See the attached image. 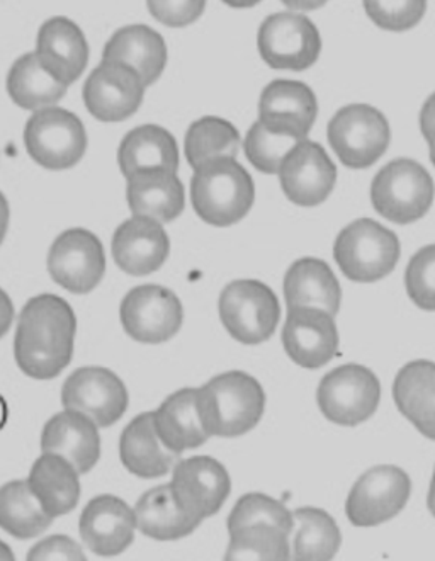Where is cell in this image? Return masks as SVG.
I'll return each instance as SVG.
<instances>
[{"label":"cell","instance_id":"obj_16","mask_svg":"<svg viewBox=\"0 0 435 561\" xmlns=\"http://www.w3.org/2000/svg\"><path fill=\"white\" fill-rule=\"evenodd\" d=\"M82 95L89 113L99 122H125L140 110L145 84L128 65L103 61L85 80Z\"/></svg>","mask_w":435,"mask_h":561},{"label":"cell","instance_id":"obj_41","mask_svg":"<svg viewBox=\"0 0 435 561\" xmlns=\"http://www.w3.org/2000/svg\"><path fill=\"white\" fill-rule=\"evenodd\" d=\"M367 15L371 18L373 23L387 31L410 30L416 26L424 18L427 4L421 0H412V2H364Z\"/></svg>","mask_w":435,"mask_h":561},{"label":"cell","instance_id":"obj_33","mask_svg":"<svg viewBox=\"0 0 435 561\" xmlns=\"http://www.w3.org/2000/svg\"><path fill=\"white\" fill-rule=\"evenodd\" d=\"M293 517L296 529L289 542V561H332L342 545L335 519L317 507L298 508Z\"/></svg>","mask_w":435,"mask_h":561},{"label":"cell","instance_id":"obj_19","mask_svg":"<svg viewBox=\"0 0 435 561\" xmlns=\"http://www.w3.org/2000/svg\"><path fill=\"white\" fill-rule=\"evenodd\" d=\"M83 545L99 557H116L135 541V511L116 495H98L83 507L79 520Z\"/></svg>","mask_w":435,"mask_h":561},{"label":"cell","instance_id":"obj_29","mask_svg":"<svg viewBox=\"0 0 435 561\" xmlns=\"http://www.w3.org/2000/svg\"><path fill=\"white\" fill-rule=\"evenodd\" d=\"M393 399L403 417L435 440V363L419 359L403 366L394 378Z\"/></svg>","mask_w":435,"mask_h":561},{"label":"cell","instance_id":"obj_12","mask_svg":"<svg viewBox=\"0 0 435 561\" xmlns=\"http://www.w3.org/2000/svg\"><path fill=\"white\" fill-rule=\"evenodd\" d=\"M123 329L133 341L163 344L171 341L184 322L178 295L159 285H144L126 293L119 308Z\"/></svg>","mask_w":435,"mask_h":561},{"label":"cell","instance_id":"obj_20","mask_svg":"<svg viewBox=\"0 0 435 561\" xmlns=\"http://www.w3.org/2000/svg\"><path fill=\"white\" fill-rule=\"evenodd\" d=\"M314 92L298 80H274L262 91L259 122L276 134L307 140L317 119Z\"/></svg>","mask_w":435,"mask_h":561},{"label":"cell","instance_id":"obj_3","mask_svg":"<svg viewBox=\"0 0 435 561\" xmlns=\"http://www.w3.org/2000/svg\"><path fill=\"white\" fill-rule=\"evenodd\" d=\"M191 199L197 217L213 227H230L247 217L255 199L254 179L230 157L194 169Z\"/></svg>","mask_w":435,"mask_h":561},{"label":"cell","instance_id":"obj_7","mask_svg":"<svg viewBox=\"0 0 435 561\" xmlns=\"http://www.w3.org/2000/svg\"><path fill=\"white\" fill-rule=\"evenodd\" d=\"M31 159L48 171H65L80 162L88 150V134L79 116L61 107L36 111L24 128Z\"/></svg>","mask_w":435,"mask_h":561},{"label":"cell","instance_id":"obj_35","mask_svg":"<svg viewBox=\"0 0 435 561\" xmlns=\"http://www.w3.org/2000/svg\"><path fill=\"white\" fill-rule=\"evenodd\" d=\"M54 519L43 511L27 480H12L0 486V527L18 539H31L51 526Z\"/></svg>","mask_w":435,"mask_h":561},{"label":"cell","instance_id":"obj_23","mask_svg":"<svg viewBox=\"0 0 435 561\" xmlns=\"http://www.w3.org/2000/svg\"><path fill=\"white\" fill-rule=\"evenodd\" d=\"M42 451L64 456L80 474L89 473L101 458L99 427L85 415L64 409L43 427Z\"/></svg>","mask_w":435,"mask_h":561},{"label":"cell","instance_id":"obj_34","mask_svg":"<svg viewBox=\"0 0 435 561\" xmlns=\"http://www.w3.org/2000/svg\"><path fill=\"white\" fill-rule=\"evenodd\" d=\"M67 89L43 69L35 51L18 58L8 76V92L14 104L35 113L54 107L65 98Z\"/></svg>","mask_w":435,"mask_h":561},{"label":"cell","instance_id":"obj_45","mask_svg":"<svg viewBox=\"0 0 435 561\" xmlns=\"http://www.w3.org/2000/svg\"><path fill=\"white\" fill-rule=\"evenodd\" d=\"M14 320V305L8 293L0 288V339L8 334Z\"/></svg>","mask_w":435,"mask_h":561},{"label":"cell","instance_id":"obj_43","mask_svg":"<svg viewBox=\"0 0 435 561\" xmlns=\"http://www.w3.org/2000/svg\"><path fill=\"white\" fill-rule=\"evenodd\" d=\"M205 2H148V11L160 23L171 27L187 26L199 20L205 12Z\"/></svg>","mask_w":435,"mask_h":561},{"label":"cell","instance_id":"obj_27","mask_svg":"<svg viewBox=\"0 0 435 561\" xmlns=\"http://www.w3.org/2000/svg\"><path fill=\"white\" fill-rule=\"evenodd\" d=\"M80 473L64 456L43 453L31 467L27 483L51 519L72 513L80 499Z\"/></svg>","mask_w":435,"mask_h":561},{"label":"cell","instance_id":"obj_6","mask_svg":"<svg viewBox=\"0 0 435 561\" xmlns=\"http://www.w3.org/2000/svg\"><path fill=\"white\" fill-rule=\"evenodd\" d=\"M218 310L228 334L245 345L270 341L281 319L277 296L257 279H237L225 286Z\"/></svg>","mask_w":435,"mask_h":561},{"label":"cell","instance_id":"obj_39","mask_svg":"<svg viewBox=\"0 0 435 561\" xmlns=\"http://www.w3.org/2000/svg\"><path fill=\"white\" fill-rule=\"evenodd\" d=\"M301 141L288 135L276 134L265 128L261 122H255L243 141L247 159L257 171L264 174H279L284 159L293 148Z\"/></svg>","mask_w":435,"mask_h":561},{"label":"cell","instance_id":"obj_28","mask_svg":"<svg viewBox=\"0 0 435 561\" xmlns=\"http://www.w3.org/2000/svg\"><path fill=\"white\" fill-rule=\"evenodd\" d=\"M284 298L288 308H318L335 317L341 310V285L327 262L299 259L284 276Z\"/></svg>","mask_w":435,"mask_h":561},{"label":"cell","instance_id":"obj_11","mask_svg":"<svg viewBox=\"0 0 435 561\" xmlns=\"http://www.w3.org/2000/svg\"><path fill=\"white\" fill-rule=\"evenodd\" d=\"M129 394L116 373L101 366L73 371L61 388V405L91 419L99 428L116 424L128 410Z\"/></svg>","mask_w":435,"mask_h":561},{"label":"cell","instance_id":"obj_5","mask_svg":"<svg viewBox=\"0 0 435 561\" xmlns=\"http://www.w3.org/2000/svg\"><path fill=\"white\" fill-rule=\"evenodd\" d=\"M435 186L421 163L398 159L376 174L371 202L382 218L407 225L421 220L434 203Z\"/></svg>","mask_w":435,"mask_h":561},{"label":"cell","instance_id":"obj_9","mask_svg":"<svg viewBox=\"0 0 435 561\" xmlns=\"http://www.w3.org/2000/svg\"><path fill=\"white\" fill-rule=\"evenodd\" d=\"M317 400L330 422L356 427L378 410L381 385L371 369L345 365L323 376L318 385Z\"/></svg>","mask_w":435,"mask_h":561},{"label":"cell","instance_id":"obj_15","mask_svg":"<svg viewBox=\"0 0 435 561\" xmlns=\"http://www.w3.org/2000/svg\"><path fill=\"white\" fill-rule=\"evenodd\" d=\"M169 485L179 507L199 523L220 513L231 492L227 468L211 456L181 459Z\"/></svg>","mask_w":435,"mask_h":561},{"label":"cell","instance_id":"obj_48","mask_svg":"<svg viewBox=\"0 0 435 561\" xmlns=\"http://www.w3.org/2000/svg\"><path fill=\"white\" fill-rule=\"evenodd\" d=\"M0 561H15L14 553L2 539H0Z\"/></svg>","mask_w":435,"mask_h":561},{"label":"cell","instance_id":"obj_31","mask_svg":"<svg viewBox=\"0 0 435 561\" xmlns=\"http://www.w3.org/2000/svg\"><path fill=\"white\" fill-rule=\"evenodd\" d=\"M118 163L126 179L137 172L153 169L178 172V141L174 135L162 126H138L123 138L118 150Z\"/></svg>","mask_w":435,"mask_h":561},{"label":"cell","instance_id":"obj_22","mask_svg":"<svg viewBox=\"0 0 435 561\" xmlns=\"http://www.w3.org/2000/svg\"><path fill=\"white\" fill-rule=\"evenodd\" d=\"M35 54L43 69L69 88L88 67V39L73 21L51 18L39 27Z\"/></svg>","mask_w":435,"mask_h":561},{"label":"cell","instance_id":"obj_37","mask_svg":"<svg viewBox=\"0 0 435 561\" xmlns=\"http://www.w3.org/2000/svg\"><path fill=\"white\" fill-rule=\"evenodd\" d=\"M289 536L271 526L230 533L225 561H289Z\"/></svg>","mask_w":435,"mask_h":561},{"label":"cell","instance_id":"obj_25","mask_svg":"<svg viewBox=\"0 0 435 561\" xmlns=\"http://www.w3.org/2000/svg\"><path fill=\"white\" fill-rule=\"evenodd\" d=\"M119 458L126 470L135 477H165L179 463V456L163 446L153 425L152 412L133 419L119 437Z\"/></svg>","mask_w":435,"mask_h":561},{"label":"cell","instance_id":"obj_47","mask_svg":"<svg viewBox=\"0 0 435 561\" xmlns=\"http://www.w3.org/2000/svg\"><path fill=\"white\" fill-rule=\"evenodd\" d=\"M427 505L432 516L435 517V471L434 477H432L431 489H428Z\"/></svg>","mask_w":435,"mask_h":561},{"label":"cell","instance_id":"obj_18","mask_svg":"<svg viewBox=\"0 0 435 561\" xmlns=\"http://www.w3.org/2000/svg\"><path fill=\"white\" fill-rule=\"evenodd\" d=\"M283 345L289 359L301 368H323L337 354V323L330 313L318 308H288Z\"/></svg>","mask_w":435,"mask_h":561},{"label":"cell","instance_id":"obj_1","mask_svg":"<svg viewBox=\"0 0 435 561\" xmlns=\"http://www.w3.org/2000/svg\"><path fill=\"white\" fill-rule=\"evenodd\" d=\"M76 332V311L61 296L31 298L15 327V363L30 378H57L72 360Z\"/></svg>","mask_w":435,"mask_h":561},{"label":"cell","instance_id":"obj_2","mask_svg":"<svg viewBox=\"0 0 435 561\" xmlns=\"http://www.w3.org/2000/svg\"><path fill=\"white\" fill-rule=\"evenodd\" d=\"M197 412L209 437H233L250 433L261 422L265 391L254 376L228 371L197 388Z\"/></svg>","mask_w":435,"mask_h":561},{"label":"cell","instance_id":"obj_49","mask_svg":"<svg viewBox=\"0 0 435 561\" xmlns=\"http://www.w3.org/2000/svg\"><path fill=\"white\" fill-rule=\"evenodd\" d=\"M435 471V470H434Z\"/></svg>","mask_w":435,"mask_h":561},{"label":"cell","instance_id":"obj_10","mask_svg":"<svg viewBox=\"0 0 435 561\" xmlns=\"http://www.w3.org/2000/svg\"><path fill=\"white\" fill-rule=\"evenodd\" d=\"M257 46L271 69L304 72L320 57L322 38L307 15L277 12L259 27Z\"/></svg>","mask_w":435,"mask_h":561},{"label":"cell","instance_id":"obj_30","mask_svg":"<svg viewBox=\"0 0 435 561\" xmlns=\"http://www.w3.org/2000/svg\"><path fill=\"white\" fill-rule=\"evenodd\" d=\"M196 394L197 388H182L167 397L162 405L152 412L160 440L174 455L199 448L209 439L201 424Z\"/></svg>","mask_w":435,"mask_h":561},{"label":"cell","instance_id":"obj_21","mask_svg":"<svg viewBox=\"0 0 435 561\" xmlns=\"http://www.w3.org/2000/svg\"><path fill=\"white\" fill-rule=\"evenodd\" d=\"M111 251L123 273L148 276L165 264L171 254V240L159 221L133 217L114 232Z\"/></svg>","mask_w":435,"mask_h":561},{"label":"cell","instance_id":"obj_17","mask_svg":"<svg viewBox=\"0 0 435 561\" xmlns=\"http://www.w3.org/2000/svg\"><path fill=\"white\" fill-rule=\"evenodd\" d=\"M281 187L289 202L305 208L322 205L337 181V168L317 141L293 148L279 169Z\"/></svg>","mask_w":435,"mask_h":561},{"label":"cell","instance_id":"obj_14","mask_svg":"<svg viewBox=\"0 0 435 561\" xmlns=\"http://www.w3.org/2000/svg\"><path fill=\"white\" fill-rule=\"evenodd\" d=\"M48 273L58 286L73 295L91 293L106 273L103 243L85 228H70L49 249Z\"/></svg>","mask_w":435,"mask_h":561},{"label":"cell","instance_id":"obj_46","mask_svg":"<svg viewBox=\"0 0 435 561\" xmlns=\"http://www.w3.org/2000/svg\"><path fill=\"white\" fill-rule=\"evenodd\" d=\"M9 217H11V211H9L8 199L4 194L0 193V245L4 242L5 233H8Z\"/></svg>","mask_w":435,"mask_h":561},{"label":"cell","instance_id":"obj_42","mask_svg":"<svg viewBox=\"0 0 435 561\" xmlns=\"http://www.w3.org/2000/svg\"><path fill=\"white\" fill-rule=\"evenodd\" d=\"M26 561H88V558L70 536L54 535L36 542Z\"/></svg>","mask_w":435,"mask_h":561},{"label":"cell","instance_id":"obj_24","mask_svg":"<svg viewBox=\"0 0 435 561\" xmlns=\"http://www.w3.org/2000/svg\"><path fill=\"white\" fill-rule=\"evenodd\" d=\"M126 202L133 217L150 218L160 225L171 224L184 211L186 191L178 172L153 169L128 178Z\"/></svg>","mask_w":435,"mask_h":561},{"label":"cell","instance_id":"obj_8","mask_svg":"<svg viewBox=\"0 0 435 561\" xmlns=\"http://www.w3.org/2000/svg\"><path fill=\"white\" fill-rule=\"evenodd\" d=\"M330 147L345 168L367 169L387 152L391 131L385 114L367 104L342 107L329 123Z\"/></svg>","mask_w":435,"mask_h":561},{"label":"cell","instance_id":"obj_38","mask_svg":"<svg viewBox=\"0 0 435 561\" xmlns=\"http://www.w3.org/2000/svg\"><path fill=\"white\" fill-rule=\"evenodd\" d=\"M228 533H236L243 527L271 526L284 535H291L295 517L283 502L265 493H245L231 508L227 520Z\"/></svg>","mask_w":435,"mask_h":561},{"label":"cell","instance_id":"obj_44","mask_svg":"<svg viewBox=\"0 0 435 561\" xmlns=\"http://www.w3.org/2000/svg\"><path fill=\"white\" fill-rule=\"evenodd\" d=\"M421 131L431 148V160L435 165V94H432L422 107Z\"/></svg>","mask_w":435,"mask_h":561},{"label":"cell","instance_id":"obj_32","mask_svg":"<svg viewBox=\"0 0 435 561\" xmlns=\"http://www.w3.org/2000/svg\"><path fill=\"white\" fill-rule=\"evenodd\" d=\"M133 511L138 531L157 541L187 538L201 524L179 507L169 483L145 492Z\"/></svg>","mask_w":435,"mask_h":561},{"label":"cell","instance_id":"obj_40","mask_svg":"<svg viewBox=\"0 0 435 561\" xmlns=\"http://www.w3.org/2000/svg\"><path fill=\"white\" fill-rule=\"evenodd\" d=\"M405 286L416 307L435 311V245L424 247L410 259Z\"/></svg>","mask_w":435,"mask_h":561},{"label":"cell","instance_id":"obj_26","mask_svg":"<svg viewBox=\"0 0 435 561\" xmlns=\"http://www.w3.org/2000/svg\"><path fill=\"white\" fill-rule=\"evenodd\" d=\"M103 61L128 65L144 80L145 88L162 76L167 65V45L162 36L145 24L116 31L104 46Z\"/></svg>","mask_w":435,"mask_h":561},{"label":"cell","instance_id":"obj_4","mask_svg":"<svg viewBox=\"0 0 435 561\" xmlns=\"http://www.w3.org/2000/svg\"><path fill=\"white\" fill-rule=\"evenodd\" d=\"M333 257L348 279L375 283L387 277L397 266L400 242L378 221L360 218L339 233Z\"/></svg>","mask_w":435,"mask_h":561},{"label":"cell","instance_id":"obj_36","mask_svg":"<svg viewBox=\"0 0 435 561\" xmlns=\"http://www.w3.org/2000/svg\"><path fill=\"white\" fill-rule=\"evenodd\" d=\"M240 134L227 119L206 116L190 126L184 141V152L191 168L197 169L209 160L230 157L239 152Z\"/></svg>","mask_w":435,"mask_h":561},{"label":"cell","instance_id":"obj_13","mask_svg":"<svg viewBox=\"0 0 435 561\" xmlns=\"http://www.w3.org/2000/svg\"><path fill=\"white\" fill-rule=\"evenodd\" d=\"M412 492L409 474L393 465L367 470L348 493L345 513L357 527L388 523L403 511Z\"/></svg>","mask_w":435,"mask_h":561}]
</instances>
